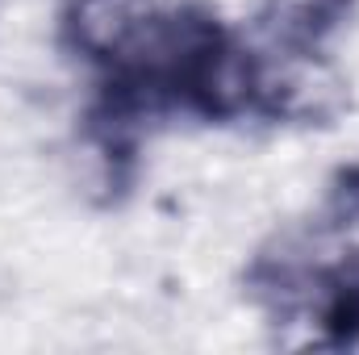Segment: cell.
<instances>
[{
    "instance_id": "2",
    "label": "cell",
    "mask_w": 359,
    "mask_h": 355,
    "mask_svg": "<svg viewBox=\"0 0 359 355\" xmlns=\"http://www.w3.org/2000/svg\"><path fill=\"white\" fill-rule=\"evenodd\" d=\"M168 0H59L55 42L92 76H121L151 38Z\"/></svg>"
},
{
    "instance_id": "1",
    "label": "cell",
    "mask_w": 359,
    "mask_h": 355,
    "mask_svg": "<svg viewBox=\"0 0 359 355\" xmlns=\"http://www.w3.org/2000/svg\"><path fill=\"white\" fill-rule=\"evenodd\" d=\"M355 105V80L326 42H264L255 46V105L280 130H326L339 126Z\"/></svg>"
},
{
    "instance_id": "3",
    "label": "cell",
    "mask_w": 359,
    "mask_h": 355,
    "mask_svg": "<svg viewBox=\"0 0 359 355\" xmlns=\"http://www.w3.org/2000/svg\"><path fill=\"white\" fill-rule=\"evenodd\" d=\"M359 13V0H255L259 29L271 42H330Z\"/></svg>"
},
{
    "instance_id": "4",
    "label": "cell",
    "mask_w": 359,
    "mask_h": 355,
    "mask_svg": "<svg viewBox=\"0 0 359 355\" xmlns=\"http://www.w3.org/2000/svg\"><path fill=\"white\" fill-rule=\"evenodd\" d=\"M318 213L359 251V163L355 168H343V172H334L326 180Z\"/></svg>"
}]
</instances>
